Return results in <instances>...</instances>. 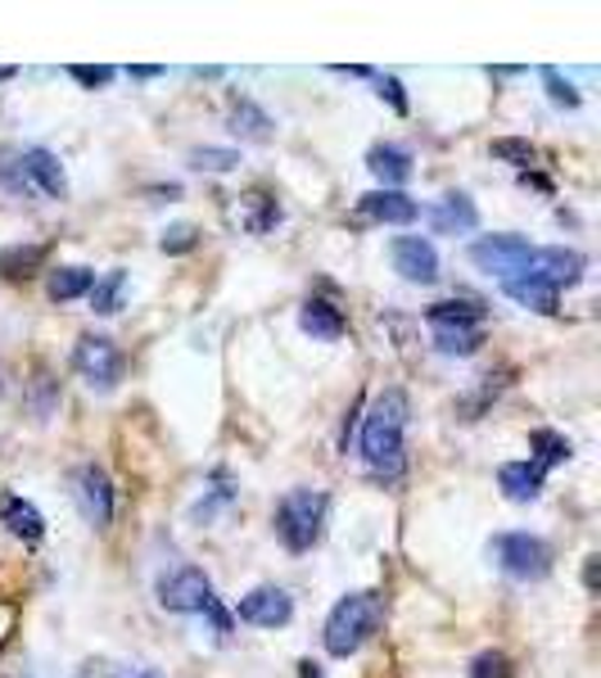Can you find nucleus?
I'll return each instance as SVG.
<instances>
[{
  "mask_svg": "<svg viewBox=\"0 0 601 678\" xmlns=\"http://www.w3.org/2000/svg\"><path fill=\"white\" fill-rule=\"evenodd\" d=\"M408 394L403 390H384L371 407V416L362 421V457L376 475H398L403 470V430H408Z\"/></svg>",
  "mask_w": 601,
  "mask_h": 678,
  "instance_id": "1",
  "label": "nucleus"
},
{
  "mask_svg": "<svg viewBox=\"0 0 601 678\" xmlns=\"http://www.w3.org/2000/svg\"><path fill=\"white\" fill-rule=\"evenodd\" d=\"M380 619H384V597L380 593H371V589L367 593H348V597L335 602V611H330V619L321 628V643H326L330 656H354L380 628Z\"/></svg>",
  "mask_w": 601,
  "mask_h": 678,
  "instance_id": "2",
  "label": "nucleus"
},
{
  "mask_svg": "<svg viewBox=\"0 0 601 678\" xmlns=\"http://www.w3.org/2000/svg\"><path fill=\"white\" fill-rule=\"evenodd\" d=\"M326 511L330 498L321 489H289L276 507V534L289 552H313L326 534Z\"/></svg>",
  "mask_w": 601,
  "mask_h": 678,
  "instance_id": "3",
  "label": "nucleus"
},
{
  "mask_svg": "<svg viewBox=\"0 0 601 678\" xmlns=\"http://www.w3.org/2000/svg\"><path fill=\"white\" fill-rule=\"evenodd\" d=\"M529 258H534V245L525 235H512V231L507 235H484L471 245V263L479 272L497 276V280H516L529 267Z\"/></svg>",
  "mask_w": 601,
  "mask_h": 678,
  "instance_id": "4",
  "label": "nucleus"
},
{
  "mask_svg": "<svg viewBox=\"0 0 601 678\" xmlns=\"http://www.w3.org/2000/svg\"><path fill=\"white\" fill-rule=\"evenodd\" d=\"M159 606L164 611H177V615H209L218 606L213 597V584H209V574L204 570H194V565H181L172 574L159 579Z\"/></svg>",
  "mask_w": 601,
  "mask_h": 678,
  "instance_id": "5",
  "label": "nucleus"
},
{
  "mask_svg": "<svg viewBox=\"0 0 601 678\" xmlns=\"http://www.w3.org/2000/svg\"><path fill=\"white\" fill-rule=\"evenodd\" d=\"M73 367H77V375L91 384V390H99V394H109L114 384L123 380V353H118L114 339H105V335H82L77 349H73Z\"/></svg>",
  "mask_w": 601,
  "mask_h": 678,
  "instance_id": "6",
  "label": "nucleus"
},
{
  "mask_svg": "<svg viewBox=\"0 0 601 678\" xmlns=\"http://www.w3.org/2000/svg\"><path fill=\"white\" fill-rule=\"evenodd\" d=\"M488 552H493V561L503 565L512 579H542L547 565H552V557H547V543L534 539V534H525V529L497 534V539L488 543Z\"/></svg>",
  "mask_w": 601,
  "mask_h": 678,
  "instance_id": "7",
  "label": "nucleus"
},
{
  "mask_svg": "<svg viewBox=\"0 0 601 678\" xmlns=\"http://www.w3.org/2000/svg\"><path fill=\"white\" fill-rule=\"evenodd\" d=\"M73 498H77V511H82L86 525L109 529V520H114V484H109L105 466H82L77 479H73Z\"/></svg>",
  "mask_w": 601,
  "mask_h": 678,
  "instance_id": "8",
  "label": "nucleus"
},
{
  "mask_svg": "<svg viewBox=\"0 0 601 678\" xmlns=\"http://www.w3.org/2000/svg\"><path fill=\"white\" fill-rule=\"evenodd\" d=\"M235 615H240L244 624H254V628H281V624H289L294 602H289V593H285V589L263 584V589H254L249 597H240Z\"/></svg>",
  "mask_w": 601,
  "mask_h": 678,
  "instance_id": "9",
  "label": "nucleus"
},
{
  "mask_svg": "<svg viewBox=\"0 0 601 678\" xmlns=\"http://www.w3.org/2000/svg\"><path fill=\"white\" fill-rule=\"evenodd\" d=\"M583 267H588V258L574 254V250H534V258H529V267L520 276H538L561 295L566 285H574L583 276Z\"/></svg>",
  "mask_w": 601,
  "mask_h": 678,
  "instance_id": "10",
  "label": "nucleus"
},
{
  "mask_svg": "<svg viewBox=\"0 0 601 678\" xmlns=\"http://www.w3.org/2000/svg\"><path fill=\"white\" fill-rule=\"evenodd\" d=\"M393 272L412 280V285H430L439 276V254L430 240L421 235H403V240H393Z\"/></svg>",
  "mask_w": 601,
  "mask_h": 678,
  "instance_id": "11",
  "label": "nucleus"
},
{
  "mask_svg": "<svg viewBox=\"0 0 601 678\" xmlns=\"http://www.w3.org/2000/svg\"><path fill=\"white\" fill-rule=\"evenodd\" d=\"M19 172H23V181H32L41 195H50V200H64V190H68V177H64V163L50 155V150H23L19 155Z\"/></svg>",
  "mask_w": 601,
  "mask_h": 678,
  "instance_id": "12",
  "label": "nucleus"
},
{
  "mask_svg": "<svg viewBox=\"0 0 601 678\" xmlns=\"http://www.w3.org/2000/svg\"><path fill=\"white\" fill-rule=\"evenodd\" d=\"M362 213L371 222H384V226H408L417 222V200H408L403 190H371V195H362Z\"/></svg>",
  "mask_w": 601,
  "mask_h": 678,
  "instance_id": "13",
  "label": "nucleus"
},
{
  "mask_svg": "<svg viewBox=\"0 0 601 678\" xmlns=\"http://www.w3.org/2000/svg\"><path fill=\"white\" fill-rule=\"evenodd\" d=\"M430 330H434V349L447 358H471L484 345L479 321H430Z\"/></svg>",
  "mask_w": 601,
  "mask_h": 678,
  "instance_id": "14",
  "label": "nucleus"
},
{
  "mask_svg": "<svg viewBox=\"0 0 601 678\" xmlns=\"http://www.w3.org/2000/svg\"><path fill=\"white\" fill-rule=\"evenodd\" d=\"M281 222V204L267 195V190H249L235 204V226L249 231V235H267L272 226Z\"/></svg>",
  "mask_w": 601,
  "mask_h": 678,
  "instance_id": "15",
  "label": "nucleus"
},
{
  "mask_svg": "<svg viewBox=\"0 0 601 678\" xmlns=\"http://www.w3.org/2000/svg\"><path fill=\"white\" fill-rule=\"evenodd\" d=\"M475 222H479V209L471 204V195H443L434 209H430V226L439 231V235H462V231H475Z\"/></svg>",
  "mask_w": 601,
  "mask_h": 678,
  "instance_id": "16",
  "label": "nucleus"
},
{
  "mask_svg": "<svg viewBox=\"0 0 601 678\" xmlns=\"http://www.w3.org/2000/svg\"><path fill=\"white\" fill-rule=\"evenodd\" d=\"M367 168L384 181V190H393V186H403L412 177V155L403 150V145H371V150H367Z\"/></svg>",
  "mask_w": 601,
  "mask_h": 678,
  "instance_id": "17",
  "label": "nucleus"
},
{
  "mask_svg": "<svg viewBox=\"0 0 601 678\" xmlns=\"http://www.w3.org/2000/svg\"><path fill=\"white\" fill-rule=\"evenodd\" d=\"M298 326H304L313 339H326V345L344 339V330H348L344 312H339L335 304H326V299H308V304H304V312H298Z\"/></svg>",
  "mask_w": 601,
  "mask_h": 678,
  "instance_id": "18",
  "label": "nucleus"
},
{
  "mask_svg": "<svg viewBox=\"0 0 601 678\" xmlns=\"http://www.w3.org/2000/svg\"><path fill=\"white\" fill-rule=\"evenodd\" d=\"M503 289H507V299H516V304L529 308V312H542V317H552V312H557V289L547 285V280H538V276L503 280Z\"/></svg>",
  "mask_w": 601,
  "mask_h": 678,
  "instance_id": "19",
  "label": "nucleus"
},
{
  "mask_svg": "<svg viewBox=\"0 0 601 678\" xmlns=\"http://www.w3.org/2000/svg\"><path fill=\"white\" fill-rule=\"evenodd\" d=\"M497 489H503L512 502H534L542 494V470L529 462H507L497 470Z\"/></svg>",
  "mask_w": 601,
  "mask_h": 678,
  "instance_id": "20",
  "label": "nucleus"
},
{
  "mask_svg": "<svg viewBox=\"0 0 601 678\" xmlns=\"http://www.w3.org/2000/svg\"><path fill=\"white\" fill-rule=\"evenodd\" d=\"M0 520H6V529H10L14 539H23V543H36V539L45 534L41 511H36L32 502H23V498H10L6 511H0Z\"/></svg>",
  "mask_w": 601,
  "mask_h": 678,
  "instance_id": "21",
  "label": "nucleus"
},
{
  "mask_svg": "<svg viewBox=\"0 0 601 678\" xmlns=\"http://www.w3.org/2000/svg\"><path fill=\"white\" fill-rule=\"evenodd\" d=\"M231 131L235 136H244V140H272V118L254 105V100H235L231 105Z\"/></svg>",
  "mask_w": 601,
  "mask_h": 678,
  "instance_id": "22",
  "label": "nucleus"
},
{
  "mask_svg": "<svg viewBox=\"0 0 601 678\" xmlns=\"http://www.w3.org/2000/svg\"><path fill=\"white\" fill-rule=\"evenodd\" d=\"M91 285H95V272H86V267H60V272H50V299L55 304H68V299H82V295H91Z\"/></svg>",
  "mask_w": 601,
  "mask_h": 678,
  "instance_id": "23",
  "label": "nucleus"
},
{
  "mask_svg": "<svg viewBox=\"0 0 601 678\" xmlns=\"http://www.w3.org/2000/svg\"><path fill=\"white\" fill-rule=\"evenodd\" d=\"M123 289H127V272H123V267L105 272V280H95V285H91V312L114 317V312L123 308Z\"/></svg>",
  "mask_w": 601,
  "mask_h": 678,
  "instance_id": "24",
  "label": "nucleus"
},
{
  "mask_svg": "<svg viewBox=\"0 0 601 678\" xmlns=\"http://www.w3.org/2000/svg\"><path fill=\"white\" fill-rule=\"evenodd\" d=\"M529 448H534V466L542 470V466H557V462H566L570 457V439H561L557 430H534L529 434Z\"/></svg>",
  "mask_w": 601,
  "mask_h": 678,
  "instance_id": "25",
  "label": "nucleus"
},
{
  "mask_svg": "<svg viewBox=\"0 0 601 678\" xmlns=\"http://www.w3.org/2000/svg\"><path fill=\"white\" fill-rule=\"evenodd\" d=\"M240 163L235 150H218V145H199V150H190V168L199 172H231Z\"/></svg>",
  "mask_w": 601,
  "mask_h": 678,
  "instance_id": "26",
  "label": "nucleus"
},
{
  "mask_svg": "<svg viewBox=\"0 0 601 678\" xmlns=\"http://www.w3.org/2000/svg\"><path fill=\"white\" fill-rule=\"evenodd\" d=\"M425 321H484V308L471 299H447V304H434Z\"/></svg>",
  "mask_w": 601,
  "mask_h": 678,
  "instance_id": "27",
  "label": "nucleus"
},
{
  "mask_svg": "<svg viewBox=\"0 0 601 678\" xmlns=\"http://www.w3.org/2000/svg\"><path fill=\"white\" fill-rule=\"evenodd\" d=\"M41 245H28V250H6V254H0V272H6V276H32V267L41 263Z\"/></svg>",
  "mask_w": 601,
  "mask_h": 678,
  "instance_id": "28",
  "label": "nucleus"
},
{
  "mask_svg": "<svg viewBox=\"0 0 601 678\" xmlns=\"http://www.w3.org/2000/svg\"><path fill=\"white\" fill-rule=\"evenodd\" d=\"M542 82H547V95H552V105L561 109H579V91L570 77H561L557 68H542Z\"/></svg>",
  "mask_w": 601,
  "mask_h": 678,
  "instance_id": "29",
  "label": "nucleus"
},
{
  "mask_svg": "<svg viewBox=\"0 0 601 678\" xmlns=\"http://www.w3.org/2000/svg\"><path fill=\"white\" fill-rule=\"evenodd\" d=\"M466 678H512V660L503 651H479L471 660V674Z\"/></svg>",
  "mask_w": 601,
  "mask_h": 678,
  "instance_id": "30",
  "label": "nucleus"
},
{
  "mask_svg": "<svg viewBox=\"0 0 601 678\" xmlns=\"http://www.w3.org/2000/svg\"><path fill=\"white\" fill-rule=\"evenodd\" d=\"M194 245H199V231H194L190 222L168 226V231H164V240H159V250H164V254H190Z\"/></svg>",
  "mask_w": 601,
  "mask_h": 678,
  "instance_id": "31",
  "label": "nucleus"
},
{
  "mask_svg": "<svg viewBox=\"0 0 601 678\" xmlns=\"http://www.w3.org/2000/svg\"><path fill=\"white\" fill-rule=\"evenodd\" d=\"M493 159H507V163H516V168H529L538 155H534L529 140H493Z\"/></svg>",
  "mask_w": 601,
  "mask_h": 678,
  "instance_id": "32",
  "label": "nucleus"
},
{
  "mask_svg": "<svg viewBox=\"0 0 601 678\" xmlns=\"http://www.w3.org/2000/svg\"><path fill=\"white\" fill-rule=\"evenodd\" d=\"M231 498H235V489H226V484H218V489H213L204 502H194V511H190V516H194L199 525H209V520H213V516H218V511H222Z\"/></svg>",
  "mask_w": 601,
  "mask_h": 678,
  "instance_id": "33",
  "label": "nucleus"
},
{
  "mask_svg": "<svg viewBox=\"0 0 601 678\" xmlns=\"http://www.w3.org/2000/svg\"><path fill=\"white\" fill-rule=\"evenodd\" d=\"M68 77L95 91V86H109V77H114V68H105V64H95V68H91V64H73V68H68Z\"/></svg>",
  "mask_w": 601,
  "mask_h": 678,
  "instance_id": "34",
  "label": "nucleus"
},
{
  "mask_svg": "<svg viewBox=\"0 0 601 678\" xmlns=\"http://www.w3.org/2000/svg\"><path fill=\"white\" fill-rule=\"evenodd\" d=\"M0 186L19 190L23 186V172H19V150H0Z\"/></svg>",
  "mask_w": 601,
  "mask_h": 678,
  "instance_id": "35",
  "label": "nucleus"
},
{
  "mask_svg": "<svg viewBox=\"0 0 601 678\" xmlns=\"http://www.w3.org/2000/svg\"><path fill=\"white\" fill-rule=\"evenodd\" d=\"M380 95L398 114H408V95H403V82H398V77H380Z\"/></svg>",
  "mask_w": 601,
  "mask_h": 678,
  "instance_id": "36",
  "label": "nucleus"
},
{
  "mask_svg": "<svg viewBox=\"0 0 601 678\" xmlns=\"http://www.w3.org/2000/svg\"><path fill=\"white\" fill-rule=\"evenodd\" d=\"M50 407H55V380L36 375V416H50Z\"/></svg>",
  "mask_w": 601,
  "mask_h": 678,
  "instance_id": "37",
  "label": "nucleus"
},
{
  "mask_svg": "<svg viewBox=\"0 0 601 678\" xmlns=\"http://www.w3.org/2000/svg\"><path fill=\"white\" fill-rule=\"evenodd\" d=\"M583 584H588V593H597V557H588V565H583Z\"/></svg>",
  "mask_w": 601,
  "mask_h": 678,
  "instance_id": "38",
  "label": "nucleus"
},
{
  "mask_svg": "<svg viewBox=\"0 0 601 678\" xmlns=\"http://www.w3.org/2000/svg\"><path fill=\"white\" fill-rule=\"evenodd\" d=\"M298 678H326V669L317 660H304V665H298Z\"/></svg>",
  "mask_w": 601,
  "mask_h": 678,
  "instance_id": "39",
  "label": "nucleus"
},
{
  "mask_svg": "<svg viewBox=\"0 0 601 678\" xmlns=\"http://www.w3.org/2000/svg\"><path fill=\"white\" fill-rule=\"evenodd\" d=\"M131 77H140V82H145V77H159V68H149V64H140V68H131Z\"/></svg>",
  "mask_w": 601,
  "mask_h": 678,
  "instance_id": "40",
  "label": "nucleus"
},
{
  "mask_svg": "<svg viewBox=\"0 0 601 678\" xmlns=\"http://www.w3.org/2000/svg\"><path fill=\"white\" fill-rule=\"evenodd\" d=\"M14 77V68H6V64H0V82H10Z\"/></svg>",
  "mask_w": 601,
  "mask_h": 678,
  "instance_id": "41",
  "label": "nucleus"
},
{
  "mask_svg": "<svg viewBox=\"0 0 601 678\" xmlns=\"http://www.w3.org/2000/svg\"><path fill=\"white\" fill-rule=\"evenodd\" d=\"M136 678H159V674H155V669H140V674H136Z\"/></svg>",
  "mask_w": 601,
  "mask_h": 678,
  "instance_id": "42",
  "label": "nucleus"
}]
</instances>
